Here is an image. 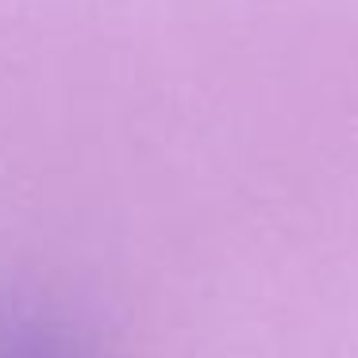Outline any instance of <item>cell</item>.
<instances>
[{"label":"cell","mask_w":358,"mask_h":358,"mask_svg":"<svg viewBox=\"0 0 358 358\" xmlns=\"http://www.w3.org/2000/svg\"><path fill=\"white\" fill-rule=\"evenodd\" d=\"M0 358H62V355L39 335H8L0 343Z\"/></svg>","instance_id":"cell-1"}]
</instances>
